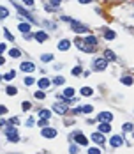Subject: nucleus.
Masks as SVG:
<instances>
[{"label": "nucleus", "mask_w": 134, "mask_h": 154, "mask_svg": "<svg viewBox=\"0 0 134 154\" xmlns=\"http://www.w3.org/2000/svg\"><path fill=\"white\" fill-rule=\"evenodd\" d=\"M74 45H76V48H78V50H81V52H94V50H95L94 46H90L86 41H83V39H79V37L74 41Z\"/></svg>", "instance_id": "nucleus-1"}, {"label": "nucleus", "mask_w": 134, "mask_h": 154, "mask_svg": "<svg viewBox=\"0 0 134 154\" xmlns=\"http://www.w3.org/2000/svg\"><path fill=\"white\" fill-rule=\"evenodd\" d=\"M106 66H108V59H104V57H97L94 60V69H97V71H104Z\"/></svg>", "instance_id": "nucleus-2"}, {"label": "nucleus", "mask_w": 134, "mask_h": 154, "mask_svg": "<svg viewBox=\"0 0 134 154\" xmlns=\"http://www.w3.org/2000/svg\"><path fill=\"white\" fill-rule=\"evenodd\" d=\"M6 135H7L9 142H18L19 140V135H18V129L16 128H6Z\"/></svg>", "instance_id": "nucleus-3"}, {"label": "nucleus", "mask_w": 134, "mask_h": 154, "mask_svg": "<svg viewBox=\"0 0 134 154\" xmlns=\"http://www.w3.org/2000/svg\"><path fill=\"white\" fill-rule=\"evenodd\" d=\"M73 140H74L78 145H86V144H88V138L81 133V131H76V133L73 135Z\"/></svg>", "instance_id": "nucleus-4"}, {"label": "nucleus", "mask_w": 134, "mask_h": 154, "mask_svg": "<svg viewBox=\"0 0 134 154\" xmlns=\"http://www.w3.org/2000/svg\"><path fill=\"white\" fill-rule=\"evenodd\" d=\"M41 135L44 138H55L57 137V129L55 128H42L41 129Z\"/></svg>", "instance_id": "nucleus-5"}, {"label": "nucleus", "mask_w": 134, "mask_h": 154, "mask_svg": "<svg viewBox=\"0 0 134 154\" xmlns=\"http://www.w3.org/2000/svg\"><path fill=\"white\" fill-rule=\"evenodd\" d=\"M71 29H73L76 34H83V32H86V30H88L83 23H78V21H74V20L71 21Z\"/></svg>", "instance_id": "nucleus-6"}, {"label": "nucleus", "mask_w": 134, "mask_h": 154, "mask_svg": "<svg viewBox=\"0 0 134 154\" xmlns=\"http://www.w3.org/2000/svg\"><path fill=\"white\" fill-rule=\"evenodd\" d=\"M53 110H55L57 114L64 115V114H67V103H65V101H62V103H55V105H53Z\"/></svg>", "instance_id": "nucleus-7"}, {"label": "nucleus", "mask_w": 134, "mask_h": 154, "mask_svg": "<svg viewBox=\"0 0 134 154\" xmlns=\"http://www.w3.org/2000/svg\"><path fill=\"white\" fill-rule=\"evenodd\" d=\"M12 4H14V0H12ZM14 9H18V13L21 14V16H25V18H28L30 21H35V18L32 16V14H28V11H25L23 7H21V6H18V4H14Z\"/></svg>", "instance_id": "nucleus-8"}, {"label": "nucleus", "mask_w": 134, "mask_h": 154, "mask_svg": "<svg viewBox=\"0 0 134 154\" xmlns=\"http://www.w3.org/2000/svg\"><path fill=\"white\" fill-rule=\"evenodd\" d=\"M19 69L25 71V73H34L35 71V66H34V62H23V64L19 66Z\"/></svg>", "instance_id": "nucleus-9"}, {"label": "nucleus", "mask_w": 134, "mask_h": 154, "mask_svg": "<svg viewBox=\"0 0 134 154\" xmlns=\"http://www.w3.org/2000/svg\"><path fill=\"white\" fill-rule=\"evenodd\" d=\"M111 119H113V114H109V112H102V114H99V117H97L99 122H109Z\"/></svg>", "instance_id": "nucleus-10"}, {"label": "nucleus", "mask_w": 134, "mask_h": 154, "mask_svg": "<svg viewBox=\"0 0 134 154\" xmlns=\"http://www.w3.org/2000/svg\"><path fill=\"white\" fill-rule=\"evenodd\" d=\"M109 144H111V147H120L124 144V140H122V137L113 135V137H111V140H109Z\"/></svg>", "instance_id": "nucleus-11"}, {"label": "nucleus", "mask_w": 134, "mask_h": 154, "mask_svg": "<svg viewBox=\"0 0 134 154\" xmlns=\"http://www.w3.org/2000/svg\"><path fill=\"white\" fill-rule=\"evenodd\" d=\"M34 37H35V41H37V43H44V41L48 39V34L41 30V32H35V36H34Z\"/></svg>", "instance_id": "nucleus-12"}, {"label": "nucleus", "mask_w": 134, "mask_h": 154, "mask_svg": "<svg viewBox=\"0 0 134 154\" xmlns=\"http://www.w3.org/2000/svg\"><path fill=\"white\" fill-rule=\"evenodd\" d=\"M37 83H39V89H41V91H46L48 87H50V80H48V78H41Z\"/></svg>", "instance_id": "nucleus-13"}, {"label": "nucleus", "mask_w": 134, "mask_h": 154, "mask_svg": "<svg viewBox=\"0 0 134 154\" xmlns=\"http://www.w3.org/2000/svg\"><path fill=\"white\" fill-rule=\"evenodd\" d=\"M69 46H71V43L67 41V39H62V41L58 43V50H62V52H65V50H69Z\"/></svg>", "instance_id": "nucleus-14"}, {"label": "nucleus", "mask_w": 134, "mask_h": 154, "mask_svg": "<svg viewBox=\"0 0 134 154\" xmlns=\"http://www.w3.org/2000/svg\"><path fill=\"white\" fill-rule=\"evenodd\" d=\"M92 140H94L97 145L104 144V137H102V133H94V135H92Z\"/></svg>", "instance_id": "nucleus-15"}, {"label": "nucleus", "mask_w": 134, "mask_h": 154, "mask_svg": "<svg viewBox=\"0 0 134 154\" xmlns=\"http://www.w3.org/2000/svg\"><path fill=\"white\" fill-rule=\"evenodd\" d=\"M109 122H101L99 124V131H101V133H109Z\"/></svg>", "instance_id": "nucleus-16"}, {"label": "nucleus", "mask_w": 134, "mask_h": 154, "mask_svg": "<svg viewBox=\"0 0 134 154\" xmlns=\"http://www.w3.org/2000/svg\"><path fill=\"white\" fill-rule=\"evenodd\" d=\"M18 29H19L21 32H23V34H28L32 27H30V23H19V27H18Z\"/></svg>", "instance_id": "nucleus-17"}, {"label": "nucleus", "mask_w": 134, "mask_h": 154, "mask_svg": "<svg viewBox=\"0 0 134 154\" xmlns=\"http://www.w3.org/2000/svg\"><path fill=\"white\" fill-rule=\"evenodd\" d=\"M6 92H7L9 96H14V94L18 92V89H16V87H12V85H7V87H6Z\"/></svg>", "instance_id": "nucleus-18"}, {"label": "nucleus", "mask_w": 134, "mask_h": 154, "mask_svg": "<svg viewBox=\"0 0 134 154\" xmlns=\"http://www.w3.org/2000/svg\"><path fill=\"white\" fill-rule=\"evenodd\" d=\"M85 41H86V43H88V45H90V46H94V48H95V45H97V39H95L94 36H88V37H86Z\"/></svg>", "instance_id": "nucleus-19"}, {"label": "nucleus", "mask_w": 134, "mask_h": 154, "mask_svg": "<svg viewBox=\"0 0 134 154\" xmlns=\"http://www.w3.org/2000/svg\"><path fill=\"white\" fill-rule=\"evenodd\" d=\"M39 117H41V119H50V117H51L50 110H41V112H39Z\"/></svg>", "instance_id": "nucleus-20"}, {"label": "nucleus", "mask_w": 134, "mask_h": 154, "mask_svg": "<svg viewBox=\"0 0 134 154\" xmlns=\"http://www.w3.org/2000/svg\"><path fill=\"white\" fill-rule=\"evenodd\" d=\"M104 55H106V59H108V60H117V55L111 52V50H106V53H104Z\"/></svg>", "instance_id": "nucleus-21"}, {"label": "nucleus", "mask_w": 134, "mask_h": 154, "mask_svg": "<svg viewBox=\"0 0 134 154\" xmlns=\"http://www.w3.org/2000/svg\"><path fill=\"white\" fill-rule=\"evenodd\" d=\"M41 60L42 62H51L53 60V55L51 53H44V55H41Z\"/></svg>", "instance_id": "nucleus-22"}, {"label": "nucleus", "mask_w": 134, "mask_h": 154, "mask_svg": "<svg viewBox=\"0 0 134 154\" xmlns=\"http://www.w3.org/2000/svg\"><path fill=\"white\" fill-rule=\"evenodd\" d=\"M9 55H11V57H12V59H18V57H19V55H21V52H19V50H18V48H12V50H11V52H9Z\"/></svg>", "instance_id": "nucleus-23"}, {"label": "nucleus", "mask_w": 134, "mask_h": 154, "mask_svg": "<svg viewBox=\"0 0 134 154\" xmlns=\"http://www.w3.org/2000/svg\"><path fill=\"white\" fill-rule=\"evenodd\" d=\"M115 36H117V34H115L113 30H106V32H104V37H106V39H115Z\"/></svg>", "instance_id": "nucleus-24"}, {"label": "nucleus", "mask_w": 134, "mask_h": 154, "mask_svg": "<svg viewBox=\"0 0 134 154\" xmlns=\"http://www.w3.org/2000/svg\"><path fill=\"white\" fill-rule=\"evenodd\" d=\"M90 94H92L90 87H83V89H81V96H90Z\"/></svg>", "instance_id": "nucleus-25"}, {"label": "nucleus", "mask_w": 134, "mask_h": 154, "mask_svg": "<svg viewBox=\"0 0 134 154\" xmlns=\"http://www.w3.org/2000/svg\"><path fill=\"white\" fill-rule=\"evenodd\" d=\"M122 129L125 131V133H127V131H134V128H132V124H131V122H125V124L122 126Z\"/></svg>", "instance_id": "nucleus-26"}, {"label": "nucleus", "mask_w": 134, "mask_h": 154, "mask_svg": "<svg viewBox=\"0 0 134 154\" xmlns=\"http://www.w3.org/2000/svg\"><path fill=\"white\" fill-rule=\"evenodd\" d=\"M122 83L124 85H131L132 83V76H122Z\"/></svg>", "instance_id": "nucleus-27"}, {"label": "nucleus", "mask_w": 134, "mask_h": 154, "mask_svg": "<svg viewBox=\"0 0 134 154\" xmlns=\"http://www.w3.org/2000/svg\"><path fill=\"white\" fill-rule=\"evenodd\" d=\"M4 36H6V39H9V41H14V36L7 30V29H4Z\"/></svg>", "instance_id": "nucleus-28"}, {"label": "nucleus", "mask_w": 134, "mask_h": 154, "mask_svg": "<svg viewBox=\"0 0 134 154\" xmlns=\"http://www.w3.org/2000/svg\"><path fill=\"white\" fill-rule=\"evenodd\" d=\"M64 96H65V98H73V96H74V91H73V89H65V91H64Z\"/></svg>", "instance_id": "nucleus-29"}, {"label": "nucleus", "mask_w": 134, "mask_h": 154, "mask_svg": "<svg viewBox=\"0 0 134 154\" xmlns=\"http://www.w3.org/2000/svg\"><path fill=\"white\" fill-rule=\"evenodd\" d=\"M12 78H14V71H9L4 75V80H12Z\"/></svg>", "instance_id": "nucleus-30"}, {"label": "nucleus", "mask_w": 134, "mask_h": 154, "mask_svg": "<svg viewBox=\"0 0 134 154\" xmlns=\"http://www.w3.org/2000/svg\"><path fill=\"white\" fill-rule=\"evenodd\" d=\"M53 83H55V85H62V83H64V78H62V76H55Z\"/></svg>", "instance_id": "nucleus-31"}, {"label": "nucleus", "mask_w": 134, "mask_h": 154, "mask_svg": "<svg viewBox=\"0 0 134 154\" xmlns=\"http://www.w3.org/2000/svg\"><path fill=\"white\" fill-rule=\"evenodd\" d=\"M32 83H34V78H32V76H27V78H25V85H27V87H30Z\"/></svg>", "instance_id": "nucleus-32"}, {"label": "nucleus", "mask_w": 134, "mask_h": 154, "mask_svg": "<svg viewBox=\"0 0 134 154\" xmlns=\"http://www.w3.org/2000/svg\"><path fill=\"white\" fill-rule=\"evenodd\" d=\"M7 14H9V13H7V9H6V7L0 9V18H7Z\"/></svg>", "instance_id": "nucleus-33"}, {"label": "nucleus", "mask_w": 134, "mask_h": 154, "mask_svg": "<svg viewBox=\"0 0 134 154\" xmlns=\"http://www.w3.org/2000/svg\"><path fill=\"white\" fill-rule=\"evenodd\" d=\"M39 126L41 128H48V119H41L39 121Z\"/></svg>", "instance_id": "nucleus-34"}, {"label": "nucleus", "mask_w": 134, "mask_h": 154, "mask_svg": "<svg viewBox=\"0 0 134 154\" xmlns=\"http://www.w3.org/2000/svg\"><path fill=\"white\" fill-rule=\"evenodd\" d=\"M73 75H74V76H79V75H81V68H74V69H73Z\"/></svg>", "instance_id": "nucleus-35"}, {"label": "nucleus", "mask_w": 134, "mask_h": 154, "mask_svg": "<svg viewBox=\"0 0 134 154\" xmlns=\"http://www.w3.org/2000/svg\"><path fill=\"white\" fill-rule=\"evenodd\" d=\"M88 154H101V149H88Z\"/></svg>", "instance_id": "nucleus-36"}, {"label": "nucleus", "mask_w": 134, "mask_h": 154, "mask_svg": "<svg viewBox=\"0 0 134 154\" xmlns=\"http://www.w3.org/2000/svg\"><path fill=\"white\" fill-rule=\"evenodd\" d=\"M30 106H32V105H30L28 101H25L23 105H21V108H23V110H30Z\"/></svg>", "instance_id": "nucleus-37"}, {"label": "nucleus", "mask_w": 134, "mask_h": 154, "mask_svg": "<svg viewBox=\"0 0 134 154\" xmlns=\"http://www.w3.org/2000/svg\"><path fill=\"white\" fill-rule=\"evenodd\" d=\"M35 98H37V99H44V92H42V91L35 92Z\"/></svg>", "instance_id": "nucleus-38"}, {"label": "nucleus", "mask_w": 134, "mask_h": 154, "mask_svg": "<svg viewBox=\"0 0 134 154\" xmlns=\"http://www.w3.org/2000/svg\"><path fill=\"white\" fill-rule=\"evenodd\" d=\"M62 0H51V7H58Z\"/></svg>", "instance_id": "nucleus-39"}, {"label": "nucleus", "mask_w": 134, "mask_h": 154, "mask_svg": "<svg viewBox=\"0 0 134 154\" xmlns=\"http://www.w3.org/2000/svg\"><path fill=\"white\" fill-rule=\"evenodd\" d=\"M9 122H11V124H12V126H16V124H18V122H19V121H18V119H16V117H12V119H11V121H9Z\"/></svg>", "instance_id": "nucleus-40"}, {"label": "nucleus", "mask_w": 134, "mask_h": 154, "mask_svg": "<svg viewBox=\"0 0 134 154\" xmlns=\"http://www.w3.org/2000/svg\"><path fill=\"white\" fill-rule=\"evenodd\" d=\"M23 2H25L28 7H32V6H34V0H23Z\"/></svg>", "instance_id": "nucleus-41"}, {"label": "nucleus", "mask_w": 134, "mask_h": 154, "mask_svg": "<svg viewBox=\"0 0 134 154\" xmlns=\"http://www.w3.org/2000/svg\"><path fill=\"white\" fill-rule=\"evenodd\" d=\"M78 2H79V4H90L92 0H78Z\"/></svg>", "instance_id": "nucleus-42"}, {"label": "nucleus", "mask_w": 134, "mask_h": 154, "mask_svg": "<svg viewBox=\"0 0 134 154\" xmlns=\"http://www.w3.org/2000/svg\"><path fill=\"white\" fill-rule=\"evenodd\" d=\"M34 124V119H27V126H32Z\"/></svg>", "instance_id": "nucleus-43"}]
</instances>
